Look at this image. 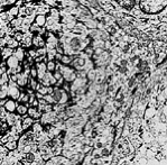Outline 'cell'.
Here are the masks:
<instances>
[{
  "mask_svg": "<svg viewBox=\"0 0 167 165\" xmlns=\"http://www.w3.org/2000/svg\"><path fill=\"white\" fill-rule=\"evenodd\" d=\"M17 101L20 102V103H26V105H29V94H28L27 91H26V90H25V91L21 90L19 98H18V100H17Z\"/></svg>",
  "mask_w": 167,
  "mask_h": 165,
  "instance_id": "cell-16",
  "label": "cell"
},
{
  "mask_svg": "<svg viewBox=\"0 0 167 165\" xmlns=\"http://www.w3.org/2000/svg\"><path fill=\"white\" fill-rule=\"evenodd\" d=\"M35 121H36L35 119L32 118L30 116H28V115H26V116H24V117H21V126H23V130L25 131V130H27V129H30Z\"/></svg>",
  "mask_w": 167,
  "mask_h": 165,
  "instance_id": "cell-6",
  "label": "cell"
},
{
  "mask_svg": "<svg viewBox=\"0 0 167 165\" xmlns=\"http://www.w3.org/2000/svg\"><path fill=\"white\" fill-rule=\"evenodd\" d=\"M11 55H14V50L12 48H10L8 46H5L2 48V51H1V59H2V61H6Z\"/></svg>",
  "mask_w": 167,
  "mask_h": 165,
  "instance_id": "cell-15",
  "label": "cell"
},
{
  "mask_svg": "<svg viewBox=\"0 0 167 165\" xmlns=\"http://www.w3.org/2000/svg\"><path fill=\"white\" fill-rule=\"evenodd\" d=\"M29 76H33V78H37L38 76V73H37V69H36L35 64L30 67V72H29Z\"/></svg>",
  "mask_w": 167,
  "mask_h": 165,
  "instance_id": "cell-28",
  "label": "cell"
},
{
  "mask_svg": "<svg viewBox=\"0 0 167 165\" xmlns=\"http://www.w3.org/2000/svg\"><path fill=\"white\" fill-rule=\"evenodd\" d=\"M6 63H7L8 69H15L16 70V67L20 64V61L17 59L15 55H11L10 57H8V59L6 60Z\"/></svg>",
  "mask_w": 167,
  "mask_h": 165,
  "instance_id": "cell-12",
  "label": "cell"
},
{
  "mask_svg": "<svg viewBox=\"0 0 167 165\" xmlns=\"http://www.w3.org/2000/svg\"><path fill=\"white\" fill-rule=\"evenodd\" d=\"M46 66H47V71L49 72H54L56 70V66H57V62L55 60H51V61H47L46 62Z\"/></svg>",
  "mask_w": 167,
  "mask_h": 165,
  "instance_id": "cell-24",
  "label": "cell"
},
{
  "mask_svg": "<svg viewBox=\"0 0 167 165\" xmlns=\"http://www.w3.org/2000/svg\"><path fill=\"white\" fill-rule=\"evenodd\" d=\"M6 119H7L8 124L10 125V127H11V126L15 125V124H16L18 120H20V119H21V117H20L19 115H17L16 112H8V114H7V116H6Z\"/></svg>",
  "mask_w": 167,
  "mask_h": 165,
  "instance_id": "cell-10",
  "label": "cell"
},
{
  "mask_svg": "<svg viewBox=\"0 0 167 165\" xmlns=\"http://www.w3.org/2000/svg\"><path fill=\"white\" fill-rule=\"evenodd\" d=\"M73 60H74V57L71 56L70 54H64L62 56V59H61V63L64 64V65H70V64H72Z\"/></svg>",
  "mask_w": 167,
  "mask_h": 165,
  "instance_id": "cell-22",
  "label": "cell"
},
{
  "mask_svg": "<svg viewBox=\"0 0 167 165\" xmlns=\"http://www.w3.org/2000/svg\"><path fill=\"white\" fill-rule=\"evenodd\" d=\"M87 78H88L89 80H96V72L94 70L89 71L88 73H87Z\"/></svg>",
  "mask_w": 167,
  "mask_h": 165,
  "instance_id": "cell-27",
  "label": "cell"
},
{
  "mask_svg": "<svg viewBox=\"0 0 167 165\" xmlns=\"http://www.w3.org/2000/svg\"><path fill=\"white\" fill-rule=\"evenodd\" d=\"M28 116H30L32 118H34L35 120H39L42 116H43V111L38 108V107H33V106H29L28 108V112H27Z\"/></svg>",
  "mask_w": 167,
  "mask_h": 165,
  "instance_id": "cell-4",
  "label": "cell"
},
{
  "mask_svg": "<svg viewBox=\"0 0 167 165\" xmlns=\"http://www.w3.org/2000/svg\"><path fill=\"white\" fill-rule=\"evenodd\" d=\"M39 82L45 84V86H54L56 84V82H57V80L55 79V76H54V74H53V72L47 71V72L44 74V76L39 80Z\"/></svg>",
  "mask_w": 167,
  "mask_h": 165,
  "instance_id": "cell-2",
  "label": "cell"
},
{
  "mask_svg": "<svg viewBox=\"0 0 167 165\" xmlns=\"http://www.w3.org/2000/svg\"><path fill=\"white\" fill-rule=\"evenodd\" d=\"M32 130L35 135H38L44 131V125L42 122H34V125L32 126Z\"/></svg>",
  "mask_w": 167,
  "mask_h": 165,
  "instance_id": "cell-17",
  "label": "cell"
},
{
  "mask_svg": "<svg viewBox=\"0 0 167 165\" xmlns=\"http://www.w3.org/2000/svg\"><path fill=\"white\" fill-rule=\"evenodd\" d=\"M33 36H34L33 33H29V31L25 33L24 38L20 42V46H23L24 48H30L33 45Z\"/></svg>",
  "mask_w": 167,
  "mask_h": 165,
  "instance_id": "cell-5",
  "label": "cell"
},
{
  "mask_svg": "<svg viewBox=\"0 0 167 165\" xmlns=\"http://www.w3.org/2000/svg\"><path fill=\"white\" fill-rule=\"evenodd\" d=\"M165 94H166V95H167V89H166V90H165Z\"/></svg>",
  "mask_w": 167,
  "mask_h": 165,
  "instance_id": "cell-32",
  "label": "cell"
},
{
  "mask_svg": "<svg viewBox=\"0 0 167 165\" xmlns=\"http://www.w3.org/2000/svg\"><path fill=\"white\" fill-rule=\"evenodd\" d=\"M17 106H18V101L17 100L11 98H7L4 105V108L6 109L7 112H16Z\"/></svg>",
  "mask_w": 167,
  "mask_h": 165,
  "instance_id": "cell-3",
  "label": "cell"
},
{
  "mask_svg": "<svg viewBox=\"0 0 167 165\" xmlns=\"http://www.w3.org/2000/svg\"><path fill=\"white\" fill-rule=\"evenodd\" d=\"M9 81H10V78H9V74L7 72H5L2 75H0V86L7 84V83H9Z\"/></svg>",
  "mask_w": 167,
  "mask_h": 165,
  "instance_id": "cell-25",
  "label": "cell"
},
{
  "mask_svg": "<svg viewBox=\"0 0 167 165\" xmlns=\"http://www.w3.org/2000/svg\"><path fill=\"white\" fill-rule=\"evenodd\" d=\"M24 36H25V33L24 31H15V34H14V38L16 39V40H18V42H21L23 40V38H24Z\"/></svg>",
  "mask_w": 167,
  "mask_h": 165,
  "instance_id": "cell-26",
  "label": "cell"
},
{
  "mask_svg": "<svg viewBox=\"0 0 167 165\" xmlns=\"http://www.w3.org/2000/svg\"><path fill=\"white\" fill-rule=\"evenodd\" d=\"M39 81L37 80V78H33V76H29V80H28V84L26 88H29V89H33L34 91H36V88L38 86Z\"/></svg>",
  "mask_w": 167,
  "mask_h": 165,
  "instance_id": "cell-18",
  "label": "cell"
},
{
  "mask_svg": "<svg viewBox=\"0 0 167 165\" xmlns=\"http://www.w3.org/2000/svg\"><path fill=\"white\" fill-rule=\"evenodd\" d=\"M163 114L165 115V116H167V106L163 107Z\"/></svg>",
  "mask_w": 167,
  "mask_h": 165,
  "instance_id": "cell-30",
  "label": "cell"
},
{
  "mask_svg": "<svg viewBox=\"0 0 167 165\" xmlns=\"http://www.w3.org/2000/svg\"><path fill=\"white\" fill-rule=\"evenodd\" d=\"M11 19H14V18H11V16L9 15L8 10H7V11L4 10V11L0 12V24H1V25H4V26L9 25L10 21H11Z\"/></svg>",
  "mask_w": 167,
  "mask_h": 165,
  "instance_id": "cell-9",
  "label": "cell"
},
{
  "mask_svg": "<svg viewBox=\"0 0 167 165\" xmlns=\"http://www.w3.org/2000/svg\"><path fill=\"white\" fill-rule=\"evenodd\" d=\"M45 44H46V39L43 37V35L36 34V35L33 36V46L35 48L45 46Z\"/></svg>",
  "mask_w": 167,
  "mask_h": 165,
  "instance_id": "cell-7",
  "label": "cell"
},
{
  "mask_svg": "<svg viewBox=\"0 0 167 165\" xmlns=\"http://www.w3.org/2000/svg\"><path fill=\"white\" fill-rule=\"evenodd\" d=\"M8 98V83L0 86V99Z\"/></svg>",
  "mask_w": 167,
  "mask_h": 165,
  "instance_id": "cell-20",
  "label": "cell"
},
{
  "mask_svg": "<svg viewBox=\"0 0 167 165\" xmlns=\"http://www.w3.org/2000/svg\"><path fill=\"white\" fill-rule=\"evenodd\" d=\"M20 92H21V89L18 86V84L10 80L8 83V98L18 100V98H19L20 95Z\"/></svg>",
  "mask_w": 167,
  "mask_h": 165,
  "instance_id": "cell-1",
  "label": "cell"
},
{
  "mask_svg": "<svg viewBox=\"0 0 167 165\" xmlns=\"http://www.w3.org/2000/svg\"><path fill=\"white\" fill-rule=\"evenodd\" d=\"M46 20L47 18L45 17V15H37L35 17V20H34V23H36L38 26H45V24H46Z\"/></svg>",
  "mask_w": 167,
  "mask_h": 165,
  "instance_id": "cell-21",
  "label": "cell"
},
{
  "mask_svg": "<svg viewBox=\"0 0 167 165\" xmlns=\"http://www.w3.org/2000/svg\"><path fill=\"white\" fill-rule=\"evenodd\" d=\"M158 141L160 143V144H165V143H167V136H166V134L164 133L162 134L160 136L158 137Z\"/></svg>",
  "mask_w": 167,
  "mask_h": 165,
  "instance_id": "cell-29",
  "label": "cell"
},
{
  "mask_svg": "<svg viewBox=\"0 0 167 165\" xmlns=\"http://www.w3.org/2000/svg\"><path fill=\"white\" fill-rule=\"evenodd\" d=\"M35 66L37 69V73H38V76L37 79L40 80V79L44 76V74L47 72V66H46V63L45 62H35Z\"/></svg>",
  "mask_w": 167,
  "mask_h": 165,
  "instance_id": "cell-8",
  "label": "cell"
},
{
  "mask_svg": "<svg viewBox=\"0 0 167 165\" xmlns=\"http://www.w3.org/2000/svg\"><path fill=\"white\" fill-rule=\"evenodd\" d=\"M165 134H166V136H167V130H166V131H165Z\"/></svg>",
  "mask_w": 167,
  "mask_h": 165,
  "instance_id": "cell-33",
  "label": "cell"
},
{
  "mask_svg": "<svg viewBox=\"0 0 167 165\" xmlns=\"http://www.w3.org/2000/svg\"><path fill=\"white\" fill-rule=\"evenodd\" d=\"M6 38H7V43H6V46L10 47V48H12V50L17 48V47L20 45L19 42H18V40H16V39L14 38L12 36L7 35V36H6Z\"/></svg>",
  "mask_w": 167,
  "mask_h": 165,
  "instance_id": "cell-14",
  "label": "cell"
},
{
  "mask_svg": "<svg viewBox=\"0 0 167 165\" xmlns=\"http://www.w3.org/2000/svg\"><path fill=\"white\" fill-rule=\"evenodd\" d=\"M1 11H4V8L0 6V12H1Z\"/></svg>",
  "mask_w": 167,
  "mask_h": 165,
  "instance_id": "cell-31",
  "label": "cell"
},
{
  "mask_svg": "<svg viewBox=\"0 0 167 165\" xmlns=\"http://www.w3.org/2000/svg\"><path fill=\"white\" fill-rule=\"evenodd\" d=\"M28 108H29V105H26V103H20L18 102V106L16 108V114L19 115L20 117H24L26 116L28 112Z\"/></svg>",
  "mask_w": 167,
  "mask_h": 165,
  "instance_id": "cell-13",
  "label": "cell"
},
{
  "mask_svg": "<svg viewBox=\"0 0 167 165\" xmlns=\"http://www.w3.org/2000/svg\"><path fill=\"white\" fill-rule=\"evenodd\" d=\"M4 145L6 146V148L8 149L9 152H11V150H15V149L18 148V141H9Z\"/></svg>",
  "mask_w": 167,
  "mask_h": 165,
  "instance_id": "cell-19",
  "label": "cell"
},
{
  "mask_svg": "<svg viewBox=\"0 0 167 165\" xmlns=\"http://www.w3.org/2000/svg\"><path fill=\"white\" fill-rule=\"evenodd\" d=\"M25 50H26V48H24V47L20 46V45L17 47V48L14 50V55L19 60L20 62H23L25 60V57H26V51H25Z\"/></svg>",
  "mask_w": 167,
  "mask_h": 165,
  "instance_id": "cell-11",
  "label": "cell"
},
{
  "mask_svg": "<svg viewBox=\"0 0 167 165\" xmlns=\"http://www.w3.org/2000/svg\"><path fill=\"white\" fill-rule=\"evenodd\" d=\"M9 15L11 16V18H15V17H18L19 16V7H17L16 5H14L11 7L9 8Z\"/></svg>",
  "mask_w": 167,
  "mask_h": 165,
  "instance_id": "cell-23",
  "label": "cell"
}]
</instances>
